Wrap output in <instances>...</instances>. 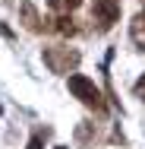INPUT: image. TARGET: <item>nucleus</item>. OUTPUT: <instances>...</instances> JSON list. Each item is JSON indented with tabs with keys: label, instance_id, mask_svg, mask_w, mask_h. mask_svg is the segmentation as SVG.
Segmentation results:
<instances>
[{
	"label": "nucleus",
	"instance_id": "1",
	"mask_svg": "<svg viewBox=\"0 0 145 149\" xmlns=\"http://www.w3.org/2000/svg\"><path fill=\"white\" fill-rule=\"evenodd\" d=\"M41 57H44V67L51 73H60V76H73L76 67L82 63V54L76 48H66V45H47L41 51Z\"/></svg>",
	"mask_w": 145,
	"mask_h": 149
},
{
	"label": "nucleus",
	"instance_id": "2",
	"mask_svg": "<svg viewBox=\"0 0 145 149\" xmlns=\"http://www.w3.org/2000/svg\"><path fill=\"white\" fill-rule=\"evenodd\" d=\"M69 92H73L85 108H91L95 114H107V102H104V95H101V89H98L88 76L73 73V76H69Z\"/></svg>",
	"mask_w": 145,
	"mask_h": 149
},
{
	"label": "nucleus",
	"instance_id": "3",
	"mask_svg": "<svg viewBox=\"0 0 145 149\" xmlns=\"http://www.w3.org/2000/svg\"><path fill=\"white\" fill-rule=\"evenodd\" d=\"M120 10H123L120 0H95L91 3V19L98 22L101 32H107V29H114V22L120 19Z\"/></svg>",
	"mask_w": 145,
	"mask_h": 149
},
{
	"label": "nucleus",
	"instance_id": "4",
	"mask_svg": "<svg viewBox=\"0 0 145 149\" xmlns=\"http://www.w3.org/2000/svg\"><path fill=\"white\" fill-rule=\"evenodd\" d=\"M19 16H22V26H25L29 32H44V29H47V19H41V16H38L35 3H29V0H22V3H19Z\"/></svg>",
	"mask_w": 145,
	"mask_h": 149
},
{
	"label": "nucleus",
	"instance_id": "5",
	"mask_svg": "<svg viewBox=\"0 0 145 149\" xmlns=\"http://www.w3.org/2000/svg\"><path fill=\"white\" fill-rule=\"evenodd\" d=\"M129 38H133V45H136L139 51H145V13L133 16V22H129Z\"/></svg>",
	"mask_w": 145,
	"mask_h": 149
},
{
	"label": "nucleus",
	"instance_id": "6",
	"mask_svg": "<svg viewBox=\"0 0 145 149\" xmlns=\"http://www.w3.org/2000/svg\"><path fill=\"white\" fill-rule=\"evenodd\" d=\"M51 22H54V29H57L60 35H76V32H79V26H76L73 16H60V19H51Z\"/></svg>",
	"mask_w": 145,
	"mask_h": 149
},
{
	"label": "nucleus",
	"instance_id": "7",
	"mask_svg": "<svg viewBox=\"0 0 145 149\" xmlns=\"http://www.w3.org/2000/svg\"><path fill=\"white\" fill-rule=\"evenodd\" d=\"M79 3H82V0H47V6H51L54 13H60V16H69Z\"/></svg>",
	"mask_w": 145,
	"mask_h": 149
},
{
	"label": "nucleus",
	"instance_id": "8",
	"mask_svg": "<svg viewBox=\"0 0 145 149\" xmlns=\"http://www.w3.org/2000/svg\"><path fill=\"white\" fill-rule=\"evenodd\" d=\"M47 133H51L47 127H44V130H35V133H32V140H29V146H25V149H41V146H44V140H47Z\"/></svg>",
	"mask_w": 145,
	"mask_h": 149
},
{
	"label": "nucleus",
	"instance_id": "9",
	"mask_svg": "<svg viewBox=\"0 0 145 149\" xmlns=\"http://www.w3.org/2000/svg\"><path fill=\"white\" fill-rule=\"evenodd\" d=\"M133 92H136V95H139V98L145 102V73L139 76V79H136V86H133Z\"/></svg>",
	"mask_w": 145,
	"mask_h": 149
},
{
	"label": "nucleus",
	"instance_id": "10",
	"mask_svg": "<svg viewBox=\"0 0 145 149\" xmlns=\"http://www.w3.org/2000/svg\"><path fill=\"white\" fill-rule=\"evenodd\" d=\"M54 149H66V146H54Z\"/></svg>",
	"mask_w": 145,
	"mask_h": 149
},
{
	"label": "nucleus",
	"instance_id": "11",
	"mask_svg": "<svg viewBox=\"0 0 145 149\" xmlns=\"http://www.w3.org/2000/svg\"><path fill=\"white\" fill-rule=\"evenodd\" d=\"M0 114H3V105H0Z\"/></svg>",
	"mask_w": 145,
	"mask_h": 149
},
{
	"label": "nucleus",
	"instance_id": "12",
	"mask_svg": "<svg viewBox=\"0 0 145 149\" xmlns=\"http://www.w3.org/2000/svg\"><path fill=\"white\" fill-rule=\"evenodd\" d=\"M142 3H145V0H142Z\"/></svg>",
	"mask_w": 145,
	"mask_h": 149
}]
</instances>
